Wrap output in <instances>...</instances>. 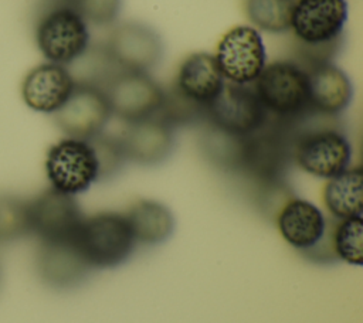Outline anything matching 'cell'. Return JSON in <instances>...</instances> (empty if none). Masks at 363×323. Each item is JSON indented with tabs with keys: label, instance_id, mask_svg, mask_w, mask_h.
I'll use <instances>...</instances> for the list:
<instances>
[{
	"label": "cell",
	"instance_id": "6da1fadb",
	"mask_svg": "<svg viewBox=\"0 0 363 323\" xmlns=\"http://www.w3.org/2000/svg\"><path fill=\"white\" fill-rule=\"evenodd\" d=\"M347 16L346 0H295L288 30L294 61L305 69L332 62L340 50Z\"/></svg>",
	"mask_w": 363,
	"mask_h": 323
},
{
	"label": "cell",
	"instance_id": "7a4b0ae2",
	"mask_svg": "<svg viewBox=\"0 0 363 323\" xmlns=\"http://www.w3.org/2000/svg\"><path fill=\"white\" fill-rule=\"evenodd\" d=\"M335 118L313 112L295 122H286L291 133L292 164L303 173L328 180L352 163V143Z\"/></svg>",
	"mask_w": 363,
	"mask_h": 323
},
{
	"label": "cell",
	"instance_id": "3957f363",
	"mask_svg": "<svg viewBox=\"0 0 363 323\" xmlns=\"http://www.w3.org/2000/svg\"><path fill=\"white\" fill-rule=\"evenodd\" d=\"M291 164L289 125L277 119L271 122L268 116L261 129L245 137L238 174L250 180L257 193L285 184Z\"/></svg>",
	"mask_w": 363,
	"mask_h": 323
},
{
	"label": "cell",
	"instance_id": "277c9868",
	"mask_svg": "<svg viewBox=\"0 0 363 323\" xmlns=\"http://www.w3.org/2000/svg\"><path fill=\"white\" fill-rule=\"evenodd\" d=\"M252 89L272 119L295 122L311 113L308 74L294 60L267 62Z\"/></svg>",
	"mask_w": 363,
	"mask_h": 323
},
{
	"label": "cell",
	"instance_id": "5b68a950",
	"mask_svg": "<svg viewBox=\"0 0 363 323\" xmlns=\"http://www.w3.org/2000/svg\"><path fill=\"white\" fill-rule=\"evenodd\" d=\"M74 244L92 271L112 269L125 264L138 245L123 212L115 211L84 217Z\"/></svg>",
	"mask_w": 363,
	"mask_h": 323
},
{
	"label": "cell",
	"instance_id": "8992f818",
	"mask_svg": "<svg viewBox=\"0 0 363 323\" xmlns=\"http://www.w3.org/2000/svg\"><path fill=\"white\" fill-rule=\"evenodd\" d=\"M34 38L48 62L65 67L91 45L88 24L67 0H54L41 11L34 26Z\"/></svg>",
	"mask_w": 363,
	"mask_h": 323
},
{
	"label": "cell",
	"instance_id": "52a82bcc",
	"mask_svg": "<svg viewBox=\"0 0 363 323\" xmlns=\"http://www.w3.org/2000/svg\"><path fill=\"white\" fill-rule=\"evenodd\" d=\"M45 174L51 188L74 197L99 183V164L89 139L65 137L54 143L45 156Z\"/></svg>",
	"mask_w": 363,
	"mask_h": 323
},
{
	"label": "cell",
	"instance_id": "ba28073f",
	"mask_svg": "<svg viewBox=\"0 0 363 323\" xmlns=\"http://www.w3.org/2000/svg\"><path fill=\"white\" fill-rule=\"evenodd\" d=\"M227 84L251 86L267 65V51L261 33L252 26L228 28L217 41L213 54Z\"/></svg>",
	"mask_w": 363,
	"mask_h": 323
},
{
	"label": "cell",
	"instance_id": "9c48e42d",
	"mask_svg": "<svg viewBox=\"0 0 363 323\" xmlns=\"http://www.w3.org/2000/svg\"><path fill=\"white\" fill-rule=\"evenodd\" d=\"M104 48L113 65L128 72H149L162 61L164 52L160 34L140 21L115 24Z\"/></svg>",
	"mask_w": 363,
	"mask_h": 323
},
{
	"label": "cell",
	"instance_id": "30bf717a",
	"mask_svg": "<svg viewBox=\"0 0 363 323\" xmlns=\"http://www.w3.org/2000/svg\"><path fill=\"white\" fill-rule=\"evenodd\" d=\"M111 113L125 123L155 116L163 102L164 89L149 72L119 71L104 88Z\"/></svg>",
	"mask_w": 363,
	"mask_h": 323
},
{
	"label": "cell",
	"instance_id": "8fae6325",
	"mask_svg": "<svg viewBox=\"0 0 363 323\" xmlns=\"http://www.w3.org/2000/svg\"><path fill=\"white\" fill-rule=\"evenodd\" d=\"M267 119L268 115L251 86L225 82L206 108L204 122L233 135L248 136L261 129Z\"/></svg>",
	"mask_w": 363,
	"mask_h": 323
},
{
	"label": "cell",
	"instance_id": "7c38bea8",
	"mask_svg": "<svg viewBox=\"0 0 363 323\" xmlns=\"http://www.w3.org/2000/svg\"><path fill=\"white\" fill-rule=\"evenodd\" d=\"M31 232L41 244L74 239L84 214L74 196L48 188L28 201Z\"/></svg>",
	"mask_w": 363,
	"mask_h": 323
},
{
	"label": "cell",
	"instance_id": "4fadbf2b",
	"mask_svg": "<svg viewBox=\"0 0 363 323\" xmlns=\"http://www.w3.org/2000/svg\"><path fill=\"white\" fill-rule=\"evenodd\" d=\"M111 116L104 89L84 84H75L64 105L52 113L58 129L75 139H91L104 132Z\"/></svg>",
	"mask_w": 363,
	"mask_h": 323
},
{
	"label": "cell",
	"instance_id": "5bb4252c",
	"mask_svg": "<svg viewBox=\"0 0 363 323\" xmlns=\"http://www.w3.org/2000/svg\"><path fill=\"white\" fill-rule=\"evenodd\" d=\"M281 238L301 254L315 248L325 237L328 218L309 200L292 194L274 214Z\"/></svg>",
	"mask_w": 363,
	"mask_h": 323
},
{
	"label": "cell",
	"instance_id": "9a60e30c",
	"mask_svg": "<svg viewBox=\"0 0 363 323\" xmlns=\"http://www.w3.org/2000/svg\"><path fill=\"white\" fill-rule=\"evenodd\" d=\"M126 162L142 167L164 163L174 149V129L159 116L126 123L119 136Z\"/></svg>",
	"mask_w": 363,
	"mask_h": 323
},
{
	"label": "cell",
	"instance_id": "2e32d148",
	"mask_svg": "<svg viewBox=\"0 0 363 323\" xmlns=\"http://www.w3.org/2000/svg\"><path fill=\"white\" fill-rule=\"evenodd\" d=\"M75 82L65 65L44 62L31 68L21 82L24 103L41 113H55L71 95Z\"/></svg>",
	"mask_w": 363,
	"mask_h": 323
},
{
	"label": "cell",
	"instance_id": "e0dca14e",
	"mask_svg": "<svg viewBox=\"0 0 363 323\" xmlns=\"http://www.w3.org/2000/svg\"><path fill=\"white\" fill-rule=\"evenodd\" d=\"M224 84L213 54L197 51L179 62L170 86L186 99L207 108L221 92Z\"/></svg>",
	"mask_w": 363,
	"mask_h": 323
},
{
	"label": "cell",
	"instance_id": "ac0fdd59",
	"mask_svg": "<svg viewBox=\"0 0 363 323\" xmlns=\"http://www.w3.org/2000/svg\"><path fill=\"white\" fill-rule=\"evenodd\" d=\"M309 86L311 112L337 118L353 99V84L350 76L333 62H323L306 68Z\"/></svg>",
	"mask_w": 363,
	"mask_h": 323
},
{
	"label": "cell",
	"instance_id": "d6986e66",
	"mask_svg": "<svg viewBox=\"0 0 363 323\" xmlns=\"http://www.w3.org/2000/svg\"><path fill=\"white\" fill-rule=\"evenodd\" d=\"M302 255L319 264L345 262L352 266H362L363 218H329L323 239Z\"/></svg>",
	"mask_w": 363,
	"mask_h": 323
},
{
	"label": "cell",
	"instance_id": "ffe728a7",
	"mask_svg": "<svg viewBox=\"0 0 363 323\" xmlns=\"http://www.w3.org/2000/svg\"><path fill=\"white\" fill-rule=\"evenodd\" d=\"M37 269L41 279L55 289L74 288L92 271L77 249L74 239L41 244L37 256Z\"/></svg>",
	"mask_w": 363,
	"mask_h": 323
},
{
	"label": "cell",
	"instance_id": "44dd1931",
	"mask_svg": "<svg viewBox=\"0 0 363 323\" xmlns=\"http://www.w3.org/2000/svg\"><path fill=\"white\" fill-rule=\"evenodd\" d=\"M136 244L159 245L174 231V217L167 205L152 198H139L123 212Z\"/></svg>",
	"mask_w": 363,
	"mask_h": 323
},
{
	"label": "cell",
	"instance_id": "7402d4cb",
	"mask_svg": "<svg viewBox=\"0 0 363 323\" xmlns=\"http://www.w3.org/2000/svg\"><path fill=\"white\" fill-rule=\"evenodd\" d=\"M320 200L330 218L362 217L363 212V170L349 166L342 173L325 180Z\"/></svg>",
	"mask_w": 363,
	"mask_h": 323
},
{
	"label": "cell",
	"instance_id": "603a6c76",
	"mask_svg": "<svg viewBox=\"0 0 363 323\" xmlns=\"http://www.w3.org/2000/svg\"><path fill=\"white\" fill-rule=\"evenodd\" d=\"M200 136V147L204 157L217 169L238 174L242 162L247 136H238L221 130L207 122Z\"/></svg>",
	"mask_w": 363,
	"mask_h": 323
},
{
	"label": "cell",
	"instance_id": "cb8c5ba5",
	"mask_svg": "<svg viewBox=\"0 0 363 323\" xmlns=\"http://www.w3.org/2000/svg\"><path fill=\"white\" fill-rule=\"evenodd\" d=\"M295 0H244V13L255 30L282 34L289 30Z\"/></svg>",
	"mask_w": 363,
	"mask_h": 323
},
{
	"label": "cell",
	"instance_id": "d4e9b609",
	"mask_svg": "<svg viewBox=\"0 0 363 323\" xmlns=\"http://www.w3.org/2000/svg\"><path fill=\"white\" fill-rule=\"evenodd\" d=\"M156 116H159L172 129H177L203 123L206 120V108L186 99L169 86L164 91L163 102Z\"/></svg>",
	"mask_w": 363,
	"mask_h": 323
},
{
	"label": "cell",
	"instance_id": "484cf974",
	"mask_svg": "<svg viewBox=\"0 0 363 323\" xmlns=\"http://www.w3.org/2000/svg\"><path fill=\"white\" fill-rule=\"evenodd\" d=\"M31 232L28 201L0 196V244L13 242Z\"/></svg>",
	"mask_w": 363,
	"mask_h": 323
},
{
	"label": "cell",
	"instance_id": "4316f807",
	"mask_svg": "<svg viewBox=\"0 0 363 323\" xmlns=\"http://www.w3.org/2000/svg\"><path fill=\"white\" fill-rule=\"evenodd\" d=\"M99 164V181H106L115 177L123 169L126 162L119 136L98 133L89 139Z\"/></svg>",
	"mask_w": 363,
	"mask_h": 323
},
{
	"label": "cell",
	"instance_id": "83f0119b",
	"mask_svg": "<svg viewBox=\"0 0 363 323\" xmlns=\"http://www.w3.org/2000/svg\"><path fill=\"white\" fill-rule=\"evenodd\" d=\"M89 26L105 27L116 21L123 0H67Z\"/></svg>",
	"mask_w": 363,
	"mask_h": 323
}]
</instances>
